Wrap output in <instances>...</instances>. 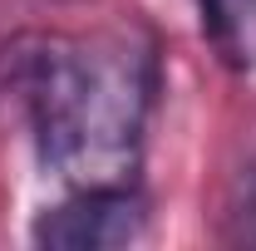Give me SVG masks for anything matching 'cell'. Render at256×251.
<instances>
[{"instance_id": "4", "label": "cell", "mask_w": 256, "mask_h": 251, "mask_svg": "<svg viewBox=\"0 0 256 251\" xmlns=\"http://www.w3.org/2000/svg\"><path fill=\"white\" fill-rule=\"evenodd\" d=\"M242 217L252 222V226H246V236H256V178L246 182V212H242Z\"/></svg>"}, {"instance_id": "3", "label": "cell", "mask_w": 256, "mask_h": 251, "mask_svg": "<svg viewBox=\"0 0 256 251\" xmlns=\"http://www.w3.org/2000/svg\"><path fill=\"white\" fill-rule=\"evenodd\" d=\"M202 34L226 69L256 74V0H197Z\"/></svg>"}, {"instance_id": "1", "label": "cell", "mask_w": 256, "mask_h": 251, "mask_svg": "<svg viewBox=\"0 0 256 251\" xmlns=\"http://www.w3.org/2000/svg\"><path fill=\"white\" fill-rule=\"evenodd\" d=\"M158 98V44L143 25L15 34L0 50V118L30 124L64 188L138 182Z\"/></svg>"}, {"instance_id": "2", "label": "cell", "mask_w": 256, "mask_h": 251, "mask_svg": "<svg viewBox=\"0 0 256 251\" xmlns=\"http://www.w3.org/2000/svg\"><path fill=\"white\" fill-rule=\"evenodd\" d=\"M148 232V197L128 188H69L64 202L34 222V246L50 251H114Z\"/></svg>"}]
</instances>
